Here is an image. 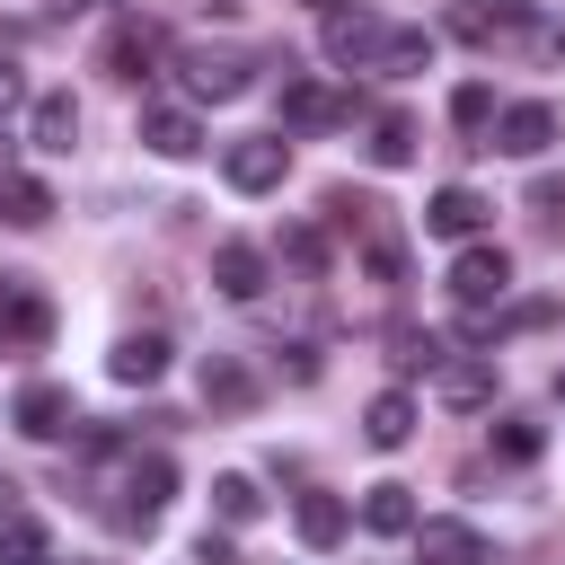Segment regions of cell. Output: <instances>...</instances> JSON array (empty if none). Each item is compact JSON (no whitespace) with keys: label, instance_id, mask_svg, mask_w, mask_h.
<instances>
[{"label":"cell","instance_id":"cell-3","mask_svg":"<svg viewBox=\"0 0 565 565\" xmlns=\"http://www.w3.org/2000/svg\"><path fill=\"white\" fill-rule=\"evenodd\" d=\"M503 291H512V256H503V247H486V238H477V247H459V256H450V300H459L468 318H486Z\"/></svg>","mask_w":565,"mask_h":565},{"label":"cell","instance_id":"cell-40","mask_svg":"<svg viewBox=\"0 0 565 565\" xmlns=\"http://www.w3.org/2000/svg\"><path fill=\"white\" fill-rule=\"evenodd\" d=\"M0 150H9V132H0ZM0 177H9V168H0Z\"/></svg>","mask_w":565,"mask_h":565},{"label":"cell","instance_id":"cell-41","mask_svg":"<svg viewBox=\"0 0 565 565\" xmlns=\"http://www.w3.org/2000/svg\"><path fill=\"white\" fill-rule=\"evenodd\" d=\"M44 565H62V556H44Z\"/></svg>","mask_w":565,"mask_h":565},{"label":"cell","instance_id":"cell-12","mask_svg":"<svg viewBox=\"0 0 565 565\" xmlns=\"http://www.w3.org/2000/svg\"><path fill=\"white\" fill-rule=\"evenodd\" d=\"M9 415H18V433H26V441H62V433L79 424V415H71V388H62V380H26Z\"/></svg>","mask_w":565,"mask_h":565},{"label":"cell","instance_id":"cell-11","mask_svg":"<svg viewBox=\"0 0 565 565\" xmlns=\"http://www.w3.org/2000/svg\"><path fill=\"white\" fill-rule=\"evenodd\" d=\"M547 141H556V106H547V97H521V106H503V115H494V141H486V150L539 159Z\"/></svg>","mask_w":565,"mask_h":565},{"label":"cell","instance_id":"cell-29","mask_svg":"<svg viewBox=\"0 0 565 565\" xmlns=\"http://www.w3.org/2000/svg\"><path fill=\"white\" fill-rule=\"evenodd\" d=\"M468 9L486 18V44H494V35H521V26L539 18V0H468Z\"/></svg>","mask_w":565,"mask_h":565},{"label":"cell","instance_id":"cell-24","mask_svg":"<svg viewBox=\"0 0 565 565\" xmlns=\"http://www.w3.org/2000/svg\"><path fill=\"white\" fill-rule=\"evenodd\" d=\"M256 512H265L256 477H238V468H230V477H212V521H221V530H247Z\"/></svg>","mask_w":565,"mask_h":565},{"label":"cell","instance_id":"cell-2","mask_svg":"<svg viewBox=\"0 0 565 565\" xmlns=\"http://www.w3.org/2000/svg\"><path fill=\"white\" fill-rule=\"evenodd\" d=\"M168 494H177V459H168V450H132L124 477H115V521H124V530H150V521L168 512Z\"/></svg>","mask_w":565,"mask_h":565},{"label":"cell","instance_id":"cell-30","mask_svg":"<svg viewBox=\"0 0 565 565\" xmlns=\"http://www.w3.org/2000/svg\"><path fill=\"white\" fill-rule=\"evenodd\" d=\"M282 265L291 274H327V230H282Z\"/></svg>","mask_w":565,"mask_h":565},{"label":"cell","instance_id":"cell-36","mask_svg":"<svg viewBox=\"0 0 565 565\" xmlns=\"http://www.w3.org/2000/svg\"><path fill=\"white\" fill-rule=\"evenodd\" d=\"M53 9H62V18H71V9H97V0H53Z\"/></svg>","mask_w":565,"mask_h":565},{"label":"cell","instance_id":"cell-7","mask_svg":"<svg viewBox=\"0 0 565 565\" xmlns=\"http://www.w3.org/2000/svg\"><path fill=\"white\" fill-rule=\"evenodd\" d=\"M265 282H274L265 247H247V238H221V247H212V291H221V300L247 309V300H265Z\"/></svg>","mask_w":565,"mask_h":565},{"label":"cell","instance_id":"cell-23","mask_svg":"<svg viewBox=\"0 0 565 565\" xmlns=\"http://www.w3.org/2000/svg\"><path fill=\"white\" fill-rule=\"evenodd\" d=\"M415 141H424V124L415 115H371V168H415Z\"/></svg>","mask_w":565,"mask_h":565},{"label":"cell","instance_id":"cell-21","mask_svg":"<svg viewBox=\"0 0 565 565\" xmlns=\"http://www.w3.org/2000/svg\"><path fill=\"white\" fill-rule=\"evenodd\" d=\"M291 530H300V547H335V539L353 530V503H344V494H300V503H291Z\"/></svg>","mask_w":565,"mask_h":565},{"label":"cell","instance_id":"cell-17","mask_svg":"<svg viewBox=\"0 0 565 565\" xmlns=\"http://www.w3.org/2000/svg\"><path fill=\"white\" fill-rule=\"evenodd\" d=\"M203 406L212 415H247L256 406V371L238 353H203Z\"/></svg>","mask_w":565,"mask_h":565},{"label":"cell","instance_id":"cell-38","mask_svg":"<svg viewBox=\"0 0 565 565\" xmlns=\"http://www.w3.org/2000/svg\"><path fill=\"white\" fill-rule=\"evenodd\" d=\"M309 9H344V0H309Z\"/></svg>","mask_w":565,"mask_h":565},{"label":"cell","instance_id":"cell-18","mask_svg":"<svg viewBox=\"0 0 565 565\" xmlns=\"http://www.w3.org/2000/svg\"><path fill=\"white\" fill-rule=\"evenodd\" d=\"M415 521H424V512H415V486L380 477V486L362 494V530H371V539H415Z\"/></svg>","mask_w":565,"mask_h":565},{"label":"cell","instance_id":"cell-8","mask_svg":"<svg viewBox=\"0 0 565 565\" xmlns=\"http://www.w3.org/2000/svg\"><path fill=\"white\" fill-rule=\"evenodd\" d=\"M53 335V300L26 274H0V344H44Z\"/></svg>","mask_w":565,"mask_h":565},{"label":"cell","instance_id":"cell-28","mask_svg":"<svg viewBox=\"0 0 565 565\" xmlns=\"http://www.w3.org/2000/svg\"><path fill=\"white\" fill-rule=\"evenodd\" d=\"M539 450H547V433H539L530 415H503V424H494V459H512V468H530Z\"/></svg>","mask_w":565,"mask_h":565},{"label":"cell","instance_id":"cell-37","mask_svg":"<svg viewBox=\"0 0 565 565\" xmlns=\"http://www.w3.org/2000/svg\"><path fill=\"white\" fill-rule=\"evenodd\" d=\"M9 494H18V486H9V477H0V521H9Z\"/></svg>","mask_w":565,"mask_h":565},{"label":"cell","instance_id":"cell-9","mask_svg":"<svg viewBox=\"0 0 565 565\" xmlns=\"http://www.w3.org/2000/svg\"><path fill=\"white\" fill-rule=\"evenodd\" d=\"M327 62H353V71H371L380 62V44H388V26L371 18V9H327Z\"/></svg>","mask_w":565,"mask_h":565},{"label":"cell","instance_id":"cell-32","mask_svg":"<svg viewBox=\"0 0 565 565\" xmlns=\"http://www.w3.org/2000/svg\"><path fill=\"white\" fill-rule=\"evenodd\" d=\"M441 362H450V344H441V335H415V327L397 335V371H441Z\"/></svg>","mask_w":565,"mask_h":565},{"label":"cell","instance_id":"cell-4","mask_svg":"<svg viewBox=\"0 0 565 565\" xmlns=\"http://www.w3.org/2000/svg\"><path fill=\"white\" fill-rule=\"evenodd\" d=\"M221 177H230L238 194H274V185L291 177V141H282V132H247V141L221 150Z\"/></svg>","mask_w":565,"mask_h":565},{"label":"cell","instance_id":"cell-31","mask_svg":"<svg viewBox=\"0 0 565 565\" xmlns=\"http://www.w3.org/2000/svg\"><path fill=\"white\" fill-rule=\"evenodd\" d=\"M521 44H530V62H547V71H556V62H565V18H547V9H539V18L521 26Z\"/></svg>","mask_w":565,"mask_h":565},{"label":"cell","instance_id":"cell-26","mask_svg":"<svg viewBox=\"0 0 565 565\" xmlns=\"http://www.w3.org/2000/svg\"><path fill=\"white\" fill-rule=\"evenodd\" d=\"M424 62H433V35H424V26H388V44H380V62H371V71L406 79V71H424Z\"/></svg>","mask_w":565,"mask_h":565},{"label":"cell","instance_id":"cell-14","mask_svg":"<svg viewBox=\"0 0 565 565\" xmlns=\"http://www.w3.org/2000/svg\"><path fill=\"white\" fill-rule=\"evenodd\" d=\"M344 115H353V97H335V88H318V79L282 71V124H300V132H327V124H344Z\"/></svg>","mask_w":565,"mask_h":565},{"label":"cell","instance_id":"cell-25","mask_svg":"<svg viewBox=\"0 0 565 565\" xmlns=\"http://www.w3.org/2000/svg\"><path fill=\"white\" fill-rule=\"evenodd\" d=\"M44 556H53V530L35 512H9L0 521V565H44Z\"/></svg>","mask_w":565,"mask_h":565},{"label":"cell","instance_id":"cell-34","mask_svg":"<svg viewBox=\"0 0 565 565\" xmlns=\"http://www.w3.org/2000/svg\"><path fill=\"white\" fill-rule=\"evenodd\" d=\"M194 565H238V547H230V530H203V539H194Z\"/></svg>","mask_w":565,"mask_h":565},{"label":"cell","instance_id":"cell-1","mask_svg":"<svg viewBox=\"0 0 565 565\" xmlns=\"http://www.w3.org/2000/svg\"><path fill=\"white\" fill-rule=\"evenodd\" d=\"M256 71H265V62H256L247 44H185V53H177V79H185L194 106H230V97H247Z\"/></svg>","mask_w":565,"mask_h":565},{"label":"cell","instance_id":"cell-10","mask_svg":"<svg viewBox=\"0 0 565 565\" xmlns=\"http://www.w3.org/2000/svg\"><path fill=\"white\" fill-rule=\"evenodd\" d=\"M26 141H35L44 159H71V150H79V97H71V88H44V97L26 106Z\"/></svg>","mask_w":565,"mask_h":565},{"label":"cell","instance_id":"cell-15","mask_svg":"<svg viewBox=\"0 0 565 565\" xmlns=\"http://www.w3.org/2000/svg\"><path fill=\"white\" fill-rule=\"evenodd\" d=\"M415 565H486V530H468V521H415Z\"/></svg>","mask_w":565,"mask_h":565},{"label":"cell","instance_id":"cell-19","mask_svg":"<svg viewBox=\"0 0 565 565\" xmlns=\"http://www.w3.org/2000/svg\"><path fill=\"white\" fill-rule=\"evenodd\" d=\"M362 441H371V450H406V441H415V397H406V388H380V397L362 406Z\"/></svg>","mask_w":565,"mask_h":565},{"label":"cell","instance_id":"cell-27","mask_svg":"<svg viewBox=\"0 0 565 565\" xmlns=\"http://www.w3.org/2000/svg\"><path fill=\"white\" fill-rule=\"evenodd\" d=\"M494 115H503V106H494L486 79H459V88H450V124H459V132H486Z\"/></svg>","mask_w":565,"mask_h":565},{"label":"cell","instance_id":"cell-13","mask_svg":"<svg viewBox=\"0 0 565 565\" xmlns=\"http://www.w3.org/2000/svg\"><path fill=\"white\" fill-rule=\"evenodd\" d=\"M486 212H494V203H486L477 185H441V194L424 203V230H433V238H459V247H477Z\"/></svg>","mask_w":565,"mask_h":565},{"label":"cell","instance_id":"cell-39","mask_svg":"<svg viewBox=\"0 0 565 565\" xmlns=\"http://www.w3.org/2000/svg\"><path fill=\"white\" fill-rule=\"evenodd\" d=\"M556 397H565V371H556Z\"/></svg>","mask_w":565,"mask_h":565},{"label":"cell","instance_id":"cell-22","mask_svg":"<svg viewBox=\"0 0 565 565\" xmlns=\"http://www.w3.org/2000/svg\"><path fill=\"white\" fill-rule=\"evenodd\" d=\"M0 221H9V230H44V221H53V185L9 168V177H0Z\"/></svg>","mask_w":565,"mask_h":565},{"label":"cell","instance_id":"cell-5","mask_svg":"<svg viewBox=\"0 0 565 565\" xmlns=\"http://www.w3.org/2000/svg\"><path fill=\"white\" fill-rule=\"evenodd\" d=\"M159 53H168V35H159L150 18H115L106 44H97V71H106V79H141V71H159Z\"/></svg>","mask_w":565,"mask_h":565},{"label":"cell","instance_id":"cell-20","mask_svg":"<svg viewBox=\"0 0 565 565\" xmlns=\"http://www.w3.org/2000/svg\"><path fill=\"white\" fill-rule=\"evenodd\" d=\"M106 371H115L124 388H150V380L168 371V335H159V327H141V335H124V344L106 353Z\"/></svg>","mask_w":565,"mask_h":565},{"label":"cell","instance_id":"cell-35","mask_svg":"<svg viewBox=\"0 0 565 565\" xmlns=\"http://www.w3.org/2000/svg\"><path fill=\"white\" fill-rule=\"evenodd\" d=\"M530 203H539V212L556 221V212H565V177H539V185H530Z\"/></svg>","mask_w":565,"mask_h":565},{"label":"cell","instance_id":"cell-16","mask_svg":"<svg viewBox=\"0 0 565 565\" xmlns=\"http://www.w3.org/2000/svg\"><path fill=\"white\" fill-rule=\"evenodd\" d=\"M141 141H150L159 159H194V150H203V115H194V106H141Z\"/></svg>","mask_w":565,"mask_h":565},{"label":"cell","instance_id":"cell-33","mask_svg":"<svg viewBox=\"0 0 565 565\" xmlns=\"http://www.w3.org/2000/svg\"><path fill=\"white\" fill-rule=\"evenodd\" d=\"M18 106H26V71H18V62H9V53H0V124H9V115H18Z\"/></svg>","mask_w":565,"mask_h":565},{"label":"cell","instance_id":"cell-6","mask_svg":"<svg viewBox=\"0 0 565 565\" xmlns=\"http://www.w3.org/2000/svg\"><path fill=\"white\" fill-rule=\"evenodd\" d=\"M433 397H441L450 415H486V406H494V353H450V362L433 371Z\"/></svg>","mask_w":565,"mask_h":565}]
</instances>
